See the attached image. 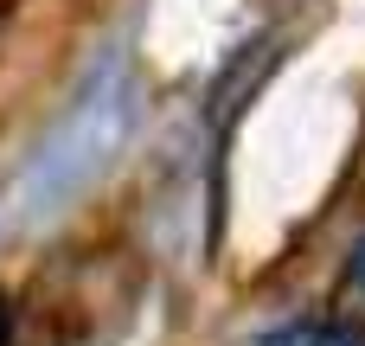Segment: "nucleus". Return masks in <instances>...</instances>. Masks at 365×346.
<instances>
[{"label": "nucleus", "mask_w": 365, "mask_h": 346, "mask_svg": "<svg viewBox=\"0 0 365 346\" xmlns=\"http://www.w3.org/2000/svg\"><path fill=\"white\" fill-rule=\"evenodd\" d=\"M257 346H365V327H353V321H282V327L257 334Z\"/></svg>", "instance_id": "obj_1"}, {"label": "nucleus", "mask_w": 365, "mask_h": 346, "mask_svg": "<svg viewBox=\"0 0 365 346\" xmlns=\"http://www.w3.org/2000/svg\"><path fill=\"white\" fill-rule=\"evenodd\" d=\"M334 308L365 327V238L346 250V270H340V283H334Z\"/></svg>", "instance_id": "obj_2"}, {"label": "nucleus", "mask_w": 365, "mask_h": 346, "mask_svg": "<svg viewBox=\"0 0 365 346\" xmlns=\"http://www.w3.org/2000/svg\"><path fill=\"white\" fill-rule=\"evenodd\" d=\"M6 334H13V315H6V302H0V346H6Z\"/></svg>", "instance_id": "obj_3"}]
</instances>
